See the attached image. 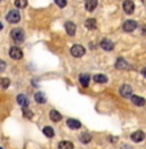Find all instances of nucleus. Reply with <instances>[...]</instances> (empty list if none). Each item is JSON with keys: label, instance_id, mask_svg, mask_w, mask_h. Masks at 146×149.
Wrapping results in <instances>:
<instances>
[{"label": "nucleus", "instance_id": "21", "mask_svg": "<svg viewBox=\"0 0 146 149\" xmlns=\"http://www.w3.org/2000/svg\"><path fill=\"white\" fill-rule=\"evenodd\" d=\"M58 149H74V144L71 141H61L58 144Z\"/></svg>", "mask_w": 146, "mask_h": 149}, {"label": "nucleus", "instance_id": "20", "mask_svg": "<svg viewBox=\"0 0 146 149\" xmlns=\"http://www.w3.org/2000/svg\"><path fill=\"white\" fill-rule=\"evenodd\" d=\"M35 100L39 102V104H45V102H47V97H45V95L42 92L35 93Z\"/></svg>", "mask_w": 146, "mask_h": 149}, {"label": "nucleus", "instance_id": "4", "mask_svg": "<svg viewBox=\"0 0 146 149\" xmlns=\"http://www.w3.org/2000/svg\"><path fill=\"white\" fill-rule=\"evenodd\" d=\"M119 91H120V95H122L123 97H125V99H127V97H132L133 90L129 84H123Z\"/></svg>", "mask_w": 146, "mask_h": 149}, {"label": "nucleus", "instance_id": "12", "mask_svg": "<svg viewBox=\"0 0 146 149\" xmlns=\"http://www.w3.org/2000/svg\"><path fill=\"white\" fill-rule=\"evenodd\" d=\"M67 126L69 128H71V130H78V128H80V126H82V123H80L78 119H67Z\"/></svg>", "mask_w": 146, "mask_h": 149}, {"label": "nucleus", "instance_id": "30", "mask_svg": "<svg viewBox=\"0 0 146 149\" xmlns=\"http://www.w3.org/2000/svg\"><path fill=\"white\" fill-rule=\"evenodd\" d=\"M1 29H3V24H1V22H0V30H1Z\"/></svg>", "mask_w": 146, "mask_h": 149}, {"label": "nucleus", "instance_id": "29", "mask_svg": "<svg viewBox=\"0 0 146 149\" xmlns=\"http://www.w3.org/2000/svg\"><path fill=\"white\" fill-rule=\"evenodd\" d=\"M141 74H142V75H144V77H145V78H146V68H144V69H142Z\"/></svg>", "mask_w": 146, "mask_h": 149}, {"label": "nucleus", "instance_id": "10", "mask_svg": "<svg viewBox=\"0 0 146 149\" xmlns=\"http://www.w3.org/2000/svg\"><path fill=\"white\" fill-rule=\"evenodd\" d=\"M131 139L133 140L134 143H140V141H142V140L145 139V134L142 132V131H136V132H133L132 134V136H131Z\"/></svg>", "mask_w": 146, "mask_h": 149}, {"label": "nucleus", "instance_id": "3", "mask_svg": "<svg viewBox=\"0 0 146 149\" xmlns=\"http://www.w3.org/2000/svg\"><path fill=\"white\" fill-rule=\"evenodd\" d=\"M7 19H8V22H10V24H17V22H19V19H21L19 12L17 9L10 10V12L7 14Z\"/></svg>", "mask_w": 146, "mask_h": 149}, {"label": "nucleus", "instance_id": "17", "mask_svg": "<svg viewBox=\"0 0 146 149\" xmlns=\"http://www.w3.org/2000/svg\"><path fill=\"white\" fill-rule=\"evenodd\" d=\"M89 75L88 74H82V75L79 77V81H80V84L83 86V87H88V84H89Z\"/></svg>", "mask_w": 146, "mask_h": 149}, {"label": "nucleus", "instance_id": "2", "mask_svg": "<svg viewBox=\"0 0 146 149\" xmlns=\"http://www.w3.org/2000/svg\"><path fill=\"white\" fill-rule=\"evenodd\" d=\"M70 52H71V54H73L74 57H82V56H84V54H85V48L83 47V45L75 44V45H73V47H71Z\"/></svg>", "mask_w": 146, "mask_h": 149}, {"label": "nucleus", "instance_id": "13", "mask_svg": "<svg viewBox=\"0 0 146 149\" xmlns=\"http://www.w3.org/2000/svg\"><path fill=\"white\" fill-rule=\"evenodd\" d=\"M17 101H18V104L21 105L22 108H27L28 107V99L25 95H18L17 96Z\"/></svg>", "mask_w": 146, "mask_h": 149}, {"label": "nucleus", "instance_id": "18", "mask_svg": "<svg viewBox=\"0 0 146 149\" xmlns=\"http://www.w3.org/2000/svg\"><path fill=\"white\" fill-rule=\"evenodd\" d=\"M49 118L52 119L53 122H60V121H61V118H62V116H61V114H60L57 110H51Z\"/></svg>", "mask_w": 146, "mask_h": 149}, {"label": "nucleus", "instance_id": "24", "mask_svg": "<svg viewBox=\"0 0 146 149\" xmlns=\"http://www.w3.org/2000/svg\"><path fill=\"white\" fill-rule=\"evenodd\" d=\"M10 84V81L8 78H0V87L1 88H8Z\"/></svg>", "mask_w": 146, "mask_h": 149}, {"label": "nucleus", "instance_id": "23", "mask_svg": "<svg viewBox=\"0 0 146 149\" xmlns=\"http://www.w3.org/2000/svg\"><path fill=\"white\" fill-rule=\"evenodd\" d=\"M91 139H92V136H91L89 132H84L80 136V140H82V143H84V144H88V143L91 141Z\"/></svg>", "mask_w": 146, "mask_h": 149}, {"label": "nucleus", "instance_id": "16", "mask_svg": "<svg viewBox=\"0 0 146 149\" xmlns=\"http://www.w3.org/2000/svg\"><path fill=\"white\" fill-rule=\"evenodd\" d=\"M85 27L89 29V30H96L97 29V22L94 18H88L85 21Z\"/></svg>", "mask_w": 146, "mask_h": 149}, {"label": "nucleus", "instance_id": "7", "mask_svg": "<svg viewBox=\"0 0 146 149\" xmlns=\"http://www.w3.org/2000/svg\"><path fill=\"white\" fill-rule=\"evenodd\" d=\"M123 9H124V12L127 14H132L134 12V3L132 0H125L123 3Z\"/></svg>", "mask_w": 146, "mask_h": 149}, {"label": "nucleus", "instance_id": "31", "mask_svg": "<svg viewBox=\"0 0 146 149\" xmlns=\"http://www.w3.org/2000/svg\"><path fill=\"white\" fill-rule=\"evenodd\" d=\"M0 149H3V148H0Z\"/></svg>", "mask_w": 146, "mask_h": 149}, {"label": "nucleus", "instance_id": "28", "mask_svg": "<svg viewBox=\"0 0 146 149\" xmlns=\"http://www.w3.org/2000/svg\"><path fill=\"white\" fill-rule=\"evenodd\" d=\"M5 68H7V64H5L3 60H0V71H4Z\"/></svg>", "mask_w": 146, "mask_h": 149}, {"label": "nucleus", "instance_id": "8", "mask_svg": "<svg viewBox=\"0 0 146 149\" xmlns=\"http://www.w3.org/2000/svg\"><path fill=\"white\" fill-rule=\"evenodd\" d=\"M100 45H101V48L104 51H113L114 49V43L110 40V39H102L101 43H100Z\"/></svg>", "mask_w": 146, "mask_h": 149}, {"label": "nucleus", "instance_id": "26", "mask_svg": "<svg viewBox=\"0 0 146 149\" xmlns=\"http://www.w3.org/2000/svg\"><path fill=\"white\" fill-rule=\"evenodd\" d=\"M54 1H56V4L58 5L60 8H65L66 7V4H67L66 0H54Z\"/></svg>", "mask_w": 146, "mask_h": 149}, {"label": "nucleus", "instance_id": "27", "mask_svg": "<svg viewBox=\"0 0 146 149\" xmlns=\"http://www.w3.org/2000/svg\"><path fill=\"white\" fill-rule=\"evenodd\" d=\"M24 116L26 117V118H31L33 117V113H31L28 109H26V108H24Z\"/></svg>", "mask_w": 146, "mask_h": 149}, {"label": "nucleus", "instance_id": "22", "mask_svg": "<svg viewBox=\"0 0 146 149\" xmlns=\"http://www.w3.org/2000/svg\"><path fill=\"white\" fill-rule=\"evenodd\" d=\"M43 132H44V135L47 137H53L54 136V131L52 127H49V126H45L44 128H43Z\"/></svg>", "mask_w": 146, "mask_h": 149}, {"label": "nucleus", "instance_id": "19", "mask_svg": "<svg viewBox=\"0 0 146 149\" xmlns=\"http://www.w3.org/2000/svg\"><path fill=\"white\" fill-rule=\"evenodd\" d=\"M93 81L97 83H106L107 82V77L104 75V74H96L93 77Z\"/></svg>", "mask_w": 146, "mask_h": 149}, {"label": "nucleus", "instance_id": "6", "mask_svg": "<svg viewBox=\"0 0 146 149\" xmlns=\"http://www.w3.org/2000/svg\"><path fill=\"white\" fill-rule=\"evenodd\" d=\"M137 29V22L136 21H132V19H128V21L124 22L123 25V30L127 31V33H131V31L136 30Z\"/></svg>", "mask_w": 146, "mask_h": 149}, {"label": "nucleus", "instance_id": "32", "mask_svg": "<svg viewBox=\"0 0 146 149\" xmlns=\"http://www.w3.org/2000/svg\"><path fill=\"white\" fill-rule=\"evenodd\" d=\"M0 1H1V0H0Z\"/></svg>", "mask_w": 146, "mask_h": 149}, {"label": "nucleus", "instance_id": "15", "mask_svg": "<svg viewBox=\"0 0 146 149\" xmlns=\"http://www.w3.org/2000/svg\"><path fill=\"white\" fill-rule=\"evenodd\" d=\"M96 7H97V0H87V1H85V9H87L88 12L94 10Z\"/></svg>", "mask_w": 146, "mask_h": 149}, {"label": "nucleus", "instance_id": "5", "mask_svg": "<svg viewBox=\"0 0 146 149\" xmlns=\"http://www.w3.org/2000/svg\"><path fill=\"white\" fill-rule=\"evenodd\" d=\"M9 56L12 57L13 60H21L22 56H24V53H22V51L19 49L18 47H12L9 49Z\"/></svg>", "mask_w": 146, "mask_h": 149}, {"label": "nucleus", "instance_id": "9", "mask_svg": "<svg viewBox=\"0 0 146 149\" xmlns=\"http://www.w3.org/2000/svg\"><path fill=\"white\" fill-rule=\"evenodd\" d=\"M65 29H66V33L69 34L70 36H74L75 35V33H76V25L75 24H73V22H66L65 24Z\"/></svg>", "mask_w": 146, "mask_h": 149}, {"label": "nucleus", "instance_id": "14", "mask_svg": "<svg viewBox=\"0 0 146 149\" xmlns=\"http://www.w3.org/2000/svg\"><path fill=\"white\" fill-rule=\"evenodd\" d=\"M131 99H132V102H133V104L137 105V107H144L145 102H146L144 97H140V96H136V95L132 96Z\"/></svg>", "mask_w": 146, "mask_h": 149}, {"label": "nucleus", "instance_id": "1", "mask_svg": "<svg viewBox=\"0 0 146 149\" xmlns=\"http://www.w3.org/2000/svg\"><path fill=\"white\" fill-rule=\"evenodd\" d=\"M10 36H12L14 43H22L25 40V33H24V30L19 27L13 29L12 33H10Z\"/></svg>", "mask_w": 146, "mask_h": 149}, {"label": "nucleus", "instance_id": "25", "mask_svg": "<svg viewBox=\"0 0 146 149\" xmlns=\"http://www.w3.org/2000/svg\"><path fill=\"white\" fill-rule=\"evenodd\" d=\"M14 5H16L17 8H25L27 5V0H16Z\"/></svg>", "mask_w": 146, "mask_h": 149}, {"label": "nucleus", "instance_id": "11", "mask_svg": "<svg viewBox=\"0 0 146 149\" xmlns=\"http://www.w3.org/2000/svg\"><path fill=\"white\" fill-rule=\"evenodd\" d=\"M115 68L118 70H125V69H129V65L127 64V61L123 58H118L116 60V64H115Z\"/></svg>", "mask_w": 146, "mask_h": 149}]
</instances>
